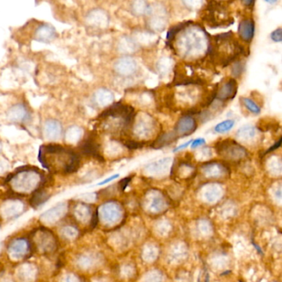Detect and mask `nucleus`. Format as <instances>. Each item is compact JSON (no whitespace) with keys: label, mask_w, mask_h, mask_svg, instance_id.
Instances as JSON below:
<instances>
[{"label":"nucleus","mask_w":282,"mask_h":282,"mask_svg":"<svg viewBox=\"0 0 282 282\" xmlns=\"http://www.w3.org/2000/svg\"><path fill=\"white\" fill-rule=\"evenodd\" d=\"M238 35L246 42H251L255 34V23L252 19H244L238 25Z\"/></svg>","instance_id":"obj_8"},{"label":"nucleus","mask_w":282,"mask_h":282,"mask_svg":"<svg viewBox=\"0 0 282 282\" xmlns=\"http://www.w3.org/2000/svg\"><path fill=\"white\" fill-rule=\"evenodd\" d=\"M235 125V121L233 119H227L224 120L223 122L218 124L215 127V131L218 133H225V132H229Z\"/></svg>","instance_id":"obj_14"},{"label":"nucleus","mask_w":282,"mask_h":282,"mask_svg":"<svg viewBox=\"0 0 282 282\" xmlns=\"http://www.w3.org/2000/svg\"><path fill=\"white\" fill-rule=\"evenodd\" d=\"M241 99L244 103L245 108L249 111L251 112V114H259L261 113V108L258 106V104H256V102H254L251 98L244 97V98H242Z\"/></svg>","instance_id":"obj_15"},{"label":"nucleus","mask_w":282,"mask_h":282,"mask_svg":"<svg viewBox=\"0 0 282 282\" xmlns=\"http://www.w3.org/2000/svg\"><path fill=\"white\" fill-rule=\"evenodd\" d=\"M98 211H95V213L94 214L93 219H92V223H91V227L94 228L98 223Z\"/></svg>","instance_id":"obj_25"},{"label":"nucleus","mask_w":282,"mask_h":282,"mask_svg":"<svg viewBox=\"0 0 282 282\" xmlns=\"http://www.w3.org/2000/svg\"><path fill=\"white\" fill-rule=\"evenodd\" d=\"M209 51L212 59L223 67L234 62L244 52V47L233 39L232 32L215 36V42L210 45Z\"/></svg>","instance_id":"obj_2"},{"label":"nucleus","mask_w":282,"mask_h":282,"mask_svg":"<svg viewBox=\"0 0 282 282\" xmlns=\"http://www.w3.org/2000/svg\"><path fill=\"white\" fill-rule=\"evenodd\" d=\"M197 123L191 116H184L179 119L175 127V134L178 137H184L192 134L196 130Z\"/></svg>","instance_id":"obj_5"},{"label":"nucleus","mask_w":282,"mask_h":282,"mask_svg":"<svg viewBox=\"0 0 282 282\" xmlns=\"http://www.w3.org/2000/svg\"><path fill=\"white\" fill-rule=\"evenodd\" d=\"M82 151L86 155L93 156L98 160H104V158L99 153V147H98V143H96L94 140L90 138L86 141V143H84L82 146Z\"/></svg>","instance_id":"obj_11"},{"label":"nucleus","mask_w":282,"mask_h":282,"mask_svg":"<svg viewBox=\"0 0 282 282\" xmlns=\"http://www.w3.org/2000/svg\"><path fill=\"white\" fill-rule=\"evenodd\" d=\"M82 135H83V131L80 127L70 126L65 132V141L69 144H76L78 142H80Z\"/></svg>","instance_id":"obj_12"},{"label":"nucleus","mask_w":282,"mask_h":282,"mask_svg":"<svg viewBox=\"0 0 282 282\" xmlns=\"http://www.w3.org/2000/svg\"><path fill=\"white\" fill-rule=\"evenodd\" d=\"M252 244H253L254 247L256 248V250H257V251H258L259 252H260V253L262 254V251H261V249H260V248H259V247L257 246V245H256V244H254V243H252Z\"/></svg>","instance_id":"obj_27"},{"label":"nucleus","mask_w":282,"mask_h":282,"mask_svg":"<svg viewBox=\"0 0 282 282\" xmlns=\"http://www.w3.org/2000/svg\"><path fill=\"white\" fill-rule=\"evenodd\" d=\"M243 3L247 6V7H251L255 3V1H244Z\"/></svg>","instance_id":"obj_26"},{"label":"nucleus","mask_w":282,"mask_h":282,"mask_svg":"<svg viewBox=\"0 0 282 282\" xmlns=\"http://www.w3.org/2000/svg\"><path fill=\"white\" fill-rule=\"evenodd\" d=\"M119 174H116V175H114V176H112L111 177H109V178L106 179L105 181H102L100 183H98V186H103V185L107 184V183H109L110 181H114V179L119 178Z\"/></svg>","instance_id":"obj_24"},{"label":"nucleus","mask_w":282,"mask_h":282,"mask_svg":"<svg viewBox=\"0 0 282 282\" xmlns=\"http://www.w3.org/2000/svg\"><path fill=\"white\" fill-rule=\"evenodd\" d=\"M266 2H267V3H277V1L274 0V1H266Z\"/></svg>","instance_id":"obj_29"},{"label":"nucleus","mask_w":282,"mask_h":282,"mask_svg":"<svg viewBox=\"0 0 282 282\" xmlns=\"http://www.w3.org/2000/svg\"><path fill=\"white\" fill-rule=\"evenodd\" d=\"M271 38L275 42H281L282 41V29L281 28L276 29L271 34Z\"/></svg>","instance_id":"obj_19"},{"label":"nucleus","mask_w":282,"mask_h":282,"mask_svg":"<svg viewBox=\"0 0 282 282\" xmlns=\"http://www.w3.org/2000/svg\"><path fill=\"white\" fill-rule=\"evenodd\" d=\"M124 144H125L126 148H128L130 150L139 149V148L143 147V143H139V142H137V141H134V140H126V141L124 142Z\"/></svg>","instance_id":"obj_17"},{"label":"nucleus","mask_w":282,"mask_h":282,"mask_svg":"<svg viewBox=\"0 0 282 282\" xmlns=\"http://www.w3.org/2000/svg\"><path fill=\"white\" fill-rule=\"evenodd\" d=\"M176 139H177V137L175 134V132H171L170 133H166V134H163L161 137H159L155 143H153V147L157 148V149L163 148V147H166L167 144H170V143L174 142Z\"/></svg>","instance_id":"obj_13"},{"label":"nucleus","mask_w":282,"mask_h":282,"mask_svg":"<svg viewBox=\"0 0 282 282\" xmlns=\"http://www.w3.org/2000/svg\"><path fill=\"white\" fill-rule=\"evenodd\" d=\"M246 135L247 139H249V138L254 137L256 135V132H255V129H254L253 127H244V128H241L238 132V137H240V138L245 137Z\"/></svg>","instance_id":"obj_16"},{"label":"nucleus","mask_w":282,"mask_h":282,"mask_svg":"<svg viewBox=\"0 0 282 282\" xmlns=\"http://www.w3.org/2000/svg\"><path fill=\"white\" fill-rule=\"evenodd\" d=\"M282 137H280L279 139H278V141H277V143H275L274 145H272V147L270 148V149H268V150H267V152L265 153V154H267V153H271V152H273V151L277 150V149H278V148H279L280 147H281V145H282Z\"/></svg>","instance_id":"obj_21"},{"label":"nucleus","mask_w":282,"mask_h":282,"mask_svg":"<svg viewBox=\"0 0 282 282\" xmlns=\"http://www.w3.org/2000/svg\"><path fill=\"white\" fill-rule=\"evenodd\" d=\"M57 32L53 27L49 24H43L36 29L34 35V39L38 42H52L56 37Z\"/></svg>","instance_id":"obj_9"},{"label":"nucleus","mask_w":282,"mask_h":282,"mask_svg":"<svg viewBox=\"0 0 282 282\" xmlns=\"http://www.w3.org/2000/svg\"><path fill=\"white\" fill-rule=\"evenodd\" d=\"M204 144H205V140L204 138H197V139L192 141L190 145H191L192 149H194V148H199V146H203Z\"/></svg>","instance_id":"obj_20"},{"label":"nucleus","mask_w":282,"mask_h":282,"mask_svg":"<svg viewBox=\"0 0 282 282\" xmlns=\"http://www.w3.org/2000/svg\"></svg>","instance_id":"obj_30"},{"label":"nucleus","mask_w":282,"mask_h":282,"mask_svg":"<svg viewBox=\"0 0 282 282\" xmlns=\"http://www.w3.org/2000/svg\"><path fill=\"white\" fill-rule=\"evenodd\" d=\"M28 114L29 113H28L26 107L24 106L23 104H18L13 105L8 109L7 117H8V120H10L12 122L20 124L26 120Z\"/></svg>","instance_id":"obj_10"},{"label":"nucleus","mask_w":282,"mask_h":282,"mask_svg":"<svg viewBox=\"0 0 282 282\" xmlns=\"http://www.w3.org/2000/svg\"><path fill=\"white\" fill-rule=\"evenodd\" d=\"M39 160L42 166L49 170L54 163L62 165L66 173L77 171L80 165V158L77 154L63 146L55 144L42 146L40 148Z\"/></svg>","instance_id":"obj_1"},{"label":"nucleus","mask_w":282,"mask_h":282,"mask_svg":"<svg viewBox=\"0 0 282 282\" xmlns=\"http://www.w3.org/2000/svg\"><path fill=\"white\" fill-rule=\"evenodd\" d=\"M238 91V82L234 79H230L217 90L216 99L226 101L235 97Z\"/></svg>","instance_id":"obj_7"},{"label":"nucleus","mask_w":282,"mask_h":282,"mask_svg":"<svg viewBox=\"0 0 282 282\" xmlns=\"http://www.w3.org/2000/svg\"><path fill=\"white\" fill-rule=\"evenodd\" d=\"M202 19L212 28H227L233 24V18H231L226 6L222 2H209L203 10Z\"/></svg>","instance_id":"obj_3"},{"label":"nucleus","mask_w":282,"mask_h":282,"mask_svg":"<svg viewBox=\"0 0 282 282\" xmlns=\"http://www.w3.org/2000/svg\"><path fill=\"white\" fill-rule=\"evenodd\" d=\"M43 135L46 139L56 141L59 139L63 133V127L59 121L56 119H48L43 125Z\"/></svg>","instance_id":"obj_6"},{"label":"nucleus","mask_w":282,"mask_h":282,"mask_svg":"<svg viewBox=\"0 0 282 282\" xmlns=\"http://www.w3.org/2000/svg\"><path fill=\"white\" fill-rule=\"evenodd\" d=\"M192 141H193V140H189V141H188V142H187V143H184V144H182V145L179 146V147H177V148H175V149H174V153H176V152H179V151H181L182 150V149L187 148L188 146H189L190 144H191Z\"/></svg>","instance_id":"obj_23"},{"label":"nucleus","mask_w":282,"mask_h":282,"mask_svg":"<svg viewBox=\"0 0 282 282\" xmlns=\"http://www.w3.org/2000/svg\"><path fill=\"white\" fill-rule=\"evenodd\" d=\"M244 65L242 62H237L232 68V74L235 77H239L244 71Z\"/></svg>","instance_id":"obj_18"},{"label":"nucleus","mask_w":282,"mask_h":282,"mask_svg":"<svg viewBox=\"0 0 282 282\" xmlns=\"http://www.w3.org/2000/svg\"><path fill=\"white\" fill-rule=\"evenodd\" d=\"M215 148L218 155L228 160H241L248 156V151L231 138L218 142L215 144Z\"/></svg>","instance_id":"obj_4"},{"label":"nucleus","mask_w":282,"mask_h":282,"mask_svg":"<svg viewBox=\"0 0 282 282\" xmlns=\"http://www.w3.org/2000/svg\"><path fill=\"white\" fill-rule=\"evenodd\" d=\"M131 179H132L131 177H127V178H125L121 181V182H120V187H121L122 191H125V189L127 188V186L129 184L130 181H131Z\"/></svg>","instance_id":"obj_22"},{"label":"nucleus","mask_w":282,"mask_h":282,"mask_svg":"<svg viewBox=\"0 0 282 282\" xmlns=\"http://www.w3.org/2000/svg\"><path fill=\"white\" fill-rule=\"evenodd\" d=\"M229 273H230V271H227V272H223L221 276H225L226 274H229Z\"/></svg>","instance_id":"obj_28"}]
</instances>
